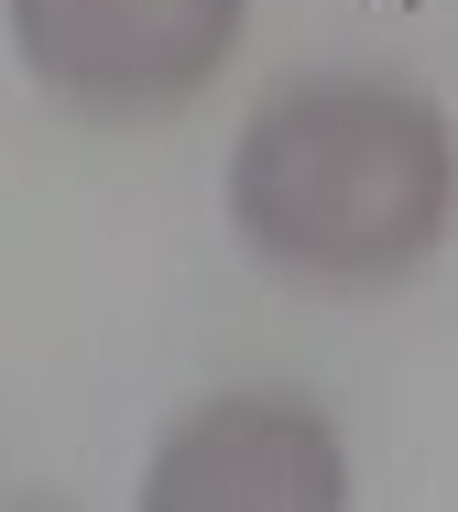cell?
<instances>
[{
    "label": "cell",
    "mask_w": 458,
    "mask_h": 512,
    "mask_svg": "<svg viewBox=\"0 0 458 512\" xmlns=\"http://www.w3.org/2000/svg\"><path fill=\"white\" fill-rule=\"evenodd\" d=\"M33 512H55V502H33Z\"/></svg>",
    "instance_id": "277c9868"
},
{
    "label": "cell",
    "mask_w": 458,
    "mask_h": 512,
    "mask_svg": "<svg viewBox=\"0 0 458 512\" xmlns=\"http://www.w3.org/2000/svg\"><path fill=\"white\" fill-rule=\"evenodd\" d=\"M142 512H349V447L317 393L229 382L153 436Z\"/></svg>",
    "instance_id": "3957f363"
},
{
    "label": "cell",
    "mask_w": 458,
    "mask_h": 512,
    "mask_svg": "<svg viewBox=\"0 0 458 512\" xmlns=\"http://www.w3.org/2000/svg\"><path fill=\"white\" fill-rule=\"evenodd\" d=\"M458 142L448 109L404 77H295L229 142V229L328 295L426 273L448 240Z\"/></svg>",
    "instance_id": "6da1fadb"
},
{
    "label": "cell",
    "mask_w": 458,
    "mask_h": 512,
    "mask_svg": "<svg viewBox=\"0 0 458 512\" xmlns=\"http://www.w3.org/2000/svg\"><path fill=\"white\" fill-rule=\"evenodd\" d=\"M251 0H11L22 77L88 120H164L229 66Z\"/></svg>",
    "instance_id": "7a4b0ae2"
}]
</instances>
